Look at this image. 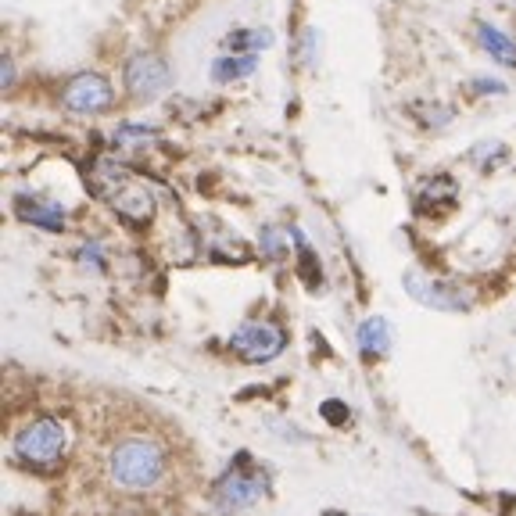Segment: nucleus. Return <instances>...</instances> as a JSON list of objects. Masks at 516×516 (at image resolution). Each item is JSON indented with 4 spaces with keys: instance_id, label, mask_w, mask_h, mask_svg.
<instances>
[{
    "instance_id": "f257e3e1",
    "label": "nucleus",
    "mask_w": 516,
    "mask_h": 516,
    "mask_svg": "<svg viewBox=\"0 0 516 516\" xmlns=\"http://www.w3.org/2000/svg\"><path fill=\"white\" fill-rule=\"evenodd\" d=\"M165 470H169L165 448L158 441L144 438V434L119 438L108 452V481L119 491H129V495L155 491L165 481Z\"/></svg>"
},
{
    "instance_id": "f03ea898",
    "label": "nucleus",
    "mask_w": 516,
    "mask_h": 516,
    "mask_svg": "<svg viewBox=\"0 0 516 516\" xmlns=\"http://www.w3.org/2000/svg\"><path fill=\"white\" fill-rule=\"evenodd\" d=\"M11 448L33 470H51V466H58L65 459L69 430H65V423L58 416H33V420H26L15 430Z\"/></svg>"
},
{
    "instance_id": "7ed1b4c3",
    "label": "nucleus",
    "mask_w": 516,
    "mask_h": 516,
    "mask_svg": "<svg viewBox=\"0 0 516 516\" xmlns=\"http://www.w3.org/2000/svg\"><path fill=\"white\" fill-rule=\"evenodd\" d=\"M94 187L108 205L115 208V215H122L126 223L133 226H144L151 215H155V198H151V190L140 187L126 169L112 162H101L94 172Z\"/></svg>"
},
{
    "instance_id": "20e7f679",
    "label": "nucleus",
    "mask_w": 516,
    "mask_h": 516,
    "mask_svg": "<svg viewBox=\"0 0 516 516\" xmlns=\"http://www.w3.org/2000/svg\"><path fill=\"white\" fill-rule=\"evenodd\" d=\"M266 495V473L251 470V456H241L230 470L212 484V502L219 513H237V509L255 506Z\"/></svg>"
},
{
    "instance_id": "39448f33",
    "label": "nucleus",
    "mask_w": 516,
    "mask_h": 516,
    "mask_svg": "<svg viewBox=\"0 0 516 516\" xmlns=\"http://www.w3.org/2000/svg\"><path fill=\"white\" fill-rule=\"evenodd\" d=\"M284 327H276L273 319H248V323H241V327L233 330L230 337V348L237 359L244 362H273L276 355L284 352Z\"/></svg>"
},
{
    "instance_id": "423d86ee",
    "label": "nucleus",
    "mask_w": 516,
    "mask_h": 516,
    "mask_svg": "<svg viewBox=\"0 0 516 516\" xmlns=\"http://www.w3.org/2000/svg\"><path fill=\"white\" fill-rule=\"evenodd\" d=\"M126 90L137 101H155V97H162L165 90H169V65H165L158 54H133V58L126 61Z\"/></svg>"
},
{
    "instance_id": "0eeeda50",
    "label": "nucleus",
    "mask_w": 516,
    "mask_h": 516,
    "mask_svg": "<svg viewBox=\"0 0 516 516\" xmlns=\"http://www.w3.org/2000/svg\"><path fill=\"white\" fill-rule=\"evenodd\" d=\"M61 101H65V108H69V112L97 115V112H104V108H112L115 90H112V83H108L104 76H97V72H83V76L69 79L65 94H61Z\"/></svg>"
},
{
    "instance_id": "6e6552de",
    "label": "nucleus",
    "mask_w": 516,
    "mask_h": 516,
    "mask_svg": "<svg viewBox=\"0 0 516 516\" xmlns=\"http://www.w3.org/2000/svg\"><path fill=\"white\" fill-rule=\"evenodd\" d=\"M405 291L413 294L420 305H427V309H441V312L470 309V298H466L459 287L445 284V280H434V276H423V273H416V269L405 273Z\"/></svg>"
},
{
    "instance_id": "1a4fd4ad",
    "label": "nucleus",
    "mask_w": 516,
    "mask_h": 516,
    "mask_svg": "<svg viewBox=\"0 0 516 516\" xmlns=\"http://www.w3.org/2000/svg\"><path fill=\"white\" fill-rule=\"evenodd\" d=\"M15 215L22 219V223L40 226V230H51V233H61V230H65V223H69L65 208L54 205V201L33 198V194H18V198H15Z\"/></svg>"
},
{
    "instance_id": "9d476101",
    "label": "nucleus",
    "mask_w": 516,
    "mask_h": 516,
    "mask_svg": "<svg viewBox=\"0 0 516 516\" xmlns=\"http://www.w3.org/2000/svg\"><path fill=\"white\" fill-rule=\"evenodd\" d=\"M355 344H359V352L366 359H380L391 348V323L384 316H370L355 334Z\"/></svg>"
},
{
    "instance_id": "9b49d317",
    "label": "nucleus",
    "mask_w": 516,
    "mask_h": 516,
    "mask_svg": "<svg viewBox=\"0 0 516 516\" xmlns=\"http://www.w3.org/2000/svg\"><path fill=\"white\" fill-rule=\"evenodd\" d=\"M477 40L491 54V61H499L506 69H516V43L502 29H495L491 22H477Z\"/></svg>"
},
{
    "instance_id": "f8f14e48",
    "label": "nucleus",
    "mask_w": 516,
    "mask_h": 516,
    "mask_svg": "<svg viewBox=\"0 0 516 516\" xmlns=\"http://www.w3.org/2000/svg\"><path fill=\"white\" fill-rule=\"evenodd\" d=\"M255 54H226V58H215L212 61V79L215 83H233V79H244L255 72Z\"/></svg>"
},
{
    "instance_id": "ddd939ff",
    "label": "nucleus",
    "mask_w": 516,
    "mask_h": 516,
    "mask_svg": "<svg viewBox=\"0 0 516 516\" xmlns=\"http://www.w3.org/2000/svg\"><path fill=\"white\" fill-rule=\"evenodd\" d=\"M294 237H298V276L305 280V287H323V269H319L316 255H312V248L305 241H301V233L294 230Z\"/></svg>"
},
{
    "instance_id": "4468645a",
    "label": "nucleus",
    "mask_w": 516,
    "mask_h": 516,
    "mask_svg": "<svg viewBox=\"0 0 516 516\" xmlns=\"http://www.w3.org/2000/svg\"><path fill=\"white\" fill-rule=\"evenodd\" d=\"M226 43H230L233 51L255 54V51H262V47H269V43H273V36H269V29H244V33L230 36Z\"/></svg>"
},
{
    "instance_id": "2eb2a0df",
    "label": "nucleus",
    "mask_w": 516,
    "mask_h": 516,
    "mask_svg": "<svg viewBox=\"0 0 516 516\" xmlns=\"http://www.w3.org/2000/svg\"><path fill=\"white\" fill-rule=\"evenodd\" d=\"M155 137V129L147 126H122L115 133V147H133V144H147V140Z\"/></svg>"
},
{
    "instance_id": "dca6fc26",
    "label": "nucleus",
    "mask_w": 516,
    "mask_h": 516,
    "mask_svg": "<svg viewBox=\"0 0 516 516\" xmlns=\"http://www.w3.org/2000/svg\"><path fill=\"white\" fill-rule=\"evenodd\" d=\"M262 248H266L269 258L284 255V241H280V233H276V230H262Z\"/></svg>"
},
{
    "instance_id": "f3484780",
    "label": "nucleus",
    "mask_w": 516,
    "mask_h": 516,
    "mask_svg": "<svg viewBox=\"0 0 516 516\" xmlns=\"http://www.w3.org/2000/svg\"><path fill=\"white\" fill-rule=\"evenodd\" d=\"M79 258H83V266H94V269H101V248H97V244H90V248H83V251H79Z\"/></svg>"
},
{
    "instance_id": "a211bd4d",
    "label": "nucleus",
    "mask_w": 516,
    "mask_h": 516,
    "mask_svg": "<svg viewBox=\"0 0 516 516\" xmlns=\"http://www.w3.org/2000/svg\"><path fill=\"white\" fill-rule=\"evenodd\" d=\"M0 83H4V90L15 83V65H11V58L0 61Z\"/></svg>"
},
{
    "instance_id": "6ab92c4d",
    "label": "nucleus",
    "mask_w": 516,
    "mask_h": 516,
    "mask_svg": "<svg viewBox=\"0 0 516 516\" xmlns=\"http://www.w3.org/2000/svg\"><path fill=\"white\" fill-rule=\"evenodd\" d=\"M323 516H348V513H341V509H327Z\"/></svg>"
}]
</instances>
